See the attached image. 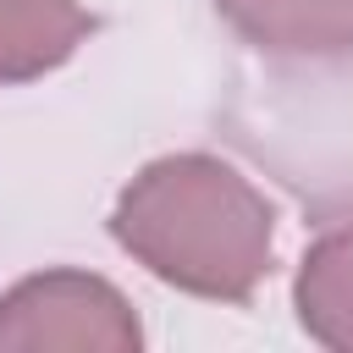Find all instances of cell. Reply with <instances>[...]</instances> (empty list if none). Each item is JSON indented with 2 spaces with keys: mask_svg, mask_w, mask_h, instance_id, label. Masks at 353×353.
<instances>
[{
  "mask_svg": "<svg viewBox=\"0 0 353 353\" xmlns=\"http://www.w3.org/2000/svg\"><path fill=\"white\" fill-rule=\"evenodd\" d=\"M110 237L154 281L210 303H248L276 270V204L210 149L149 160L116 193Z\"/></svg>",
  "mask_w": 353,
  "mask_h": 353,
  "instance_id": "cell-1",
  "label": "cell"
},
{
  "mask_svg": "<svg viewBox=\"0 0 353 353\" xmlns=\"http://www.w3.org/2000/svg\"><path fill=\"white\" fill-rule=\"evenodd\" d=\"M127 292L94 270H33L0 292V353H138Z\"/></svg>",
  "mask_w": 353,
  "mask_h": 353,
  "instance_id": "cell-2",
  "label": "cell"
},
{
  "mask_svg": "<svg viewBox=\"0 0 353 353\" xmlns=\"http://www.w3.org/2000/svg\"><path fill=\"white\" fill-rule=\"evenodd\" d=\"M215 11L248 50L270 61H353V0H215Z\"/></svg>",
  "mask_w": 353,
  "mask_h": 353,
  "instance_id": "cell-3",
  "label": "cell"
},
{
  "mask_svg": "<svg viewBox=\"0 0 353 353\" xmlns=\"http://www.w3.org/2000/svg\"><path fill=\"white\" fill-rule=\"evenodd\" d=\"M292 309L309 342L353 353V215L325 221L292 276Z\"/></svg>",
  "mask_w": 353,
  "mask_h": 353,
  "instance_id": "cell-4",
  "label": "cell"
},
{
  "mask_svg": "<svg viewBox=\"0 0 353 353\" xmlns=\"http://www.w3.org/2000/svg\"><path fill=\"white\" fill-rule=\"evenodd\" d=\"M94 28V11L77 0H0V88L50 77Z\"/></svg>",
  "mask_w": 353,
  "mask_h": 353,
  "instance_id": "cell-5",
  "label": "cell"
}]
</instances>
